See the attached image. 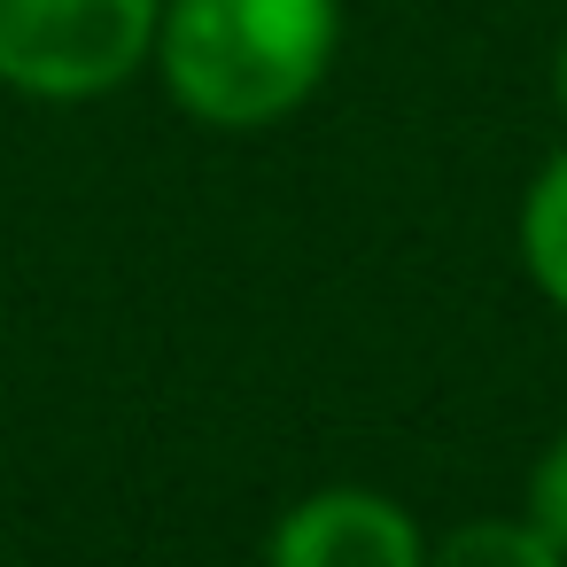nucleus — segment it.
<instances>
[{
    "label": "nucleus",
    "instance_id": "f257e3e1",
    "mask_svg": "<svg viewBox=\"0 0 567 567\" xmlns=\"http://www.w3.org/2000/svg\"><path fill=\"white\" fill-rule=\"evenodd\" d=\"M342 48V0H164L156 71L203 125L249 133L303 110Z\"/></svg>",
    "mask_w": 567,
    "mask_h": 567
},
{
    "label": "nucleus",
    "instance_id": "f03ea898",
    "mask_svg": "<svg viewBox=\"0 0 567 567\" xmlns=\"http://www.w3.org/2000/svg\"><path fill=\"white\" fill-rule=\"evenodd\" d=\"M164 0H0V86L32 102L117 94L156 55Z\"/></svg>",
    "mask_w": 567,
    "mask_h": 567
},
{
    "label": "nucleus",
    "instance_id": "7ed1b4c3",
    "mask_svg": "<svg viewBox=\"0 0 567 567\" xmlns=\"http://www.w3.org/2000/svg\"><path fill=\"white\" fill-rule=\"evenodd\" d=\"M272 567H427V544L404 505L373 489H319L272 528Z\"/></svg>",
    "mask_w": 567,
    "mask_h": 567
},
{
    "label": "nucleus",
    "instance_id": "20e7f679",
    "mask_svg": "<svg viewBox=\"0 0 567 567\" xmlns=\"http://www.w3.org/2000/svg\"><path fill=\"white\" fill-rule=\"evenodd\" d=\"M520 257H528L536 288L567 311V156H551L520 203Z\"/></svg>",
    "mask_w": 567,
    "mask_h": 567
},
{
    "label": "nucleus",
    "instance_id": "39448f33",
    "mask_svg": "<svg viewBox=\"0 0 567 567\" xmlns=\"http://www.w3.org/2000/svg\"><path fill=\"white\" fill-rule=\"evenodd\" d=\"M427 567H567V559L528 520H466L427 551Z\"/></svg>",
    "mask_w": 567,
    "mask_h": 567
},
{
    "label": "nucleus",
    "instance_id": "423d86ee",
    "mask_svg": "<svg viewBox=\"0 0 567 567\" xmlns=\"http://www.w3.org/2000/svg\"><path fill=\"white\" fill-rule=\"evenodd\" d=\"M528 528L567 559V435L536 458V474H528Z\"/></svg>",
    "mask_w": 567,
    "mask_h": 567
},
{
    "label": "nucleus",
    "instance_id": "0eeeda50",
    "mask_svg": "<svg viewBox=\"0 0 567 567\" xmlns=\"http://www.w3.org/2000/svg\"><path fill=\"white\" fill-rule=\"evenodd\" d=\"M551 94H559V117H567V40H559V55H551Z\"/></svg>",
    "mask_w": 567,
    "mask_h": 567
}]
</instances>
